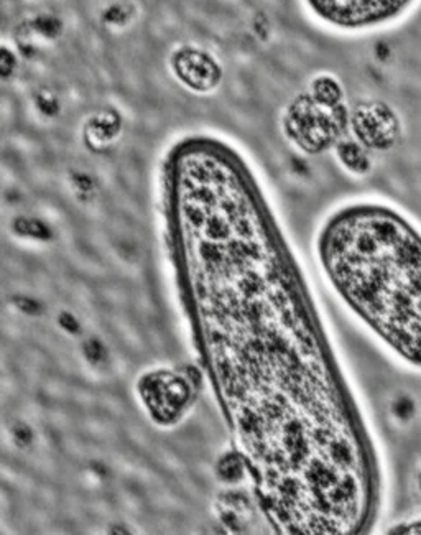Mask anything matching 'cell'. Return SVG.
I'll return each mask as SVG.
<instances>
[{
  "label": "cell",
  "mask_w": 421,
  "mask_h": 535,
  "mask_svg": "<svg viewBox=\"0 0 421 535\" xmlns=\"http://www.w3.org/2000/svg\"><path fill=\"white\" fill-rule=\"evenodd\" d=\"M175 71H177V76L183 81V84L193 88L194 91H198V74L196 73H199L207 91L214 88L221 78L219 68H217L214 60L209 58V55H204V53L196 50L183 51L178 55L177 60H175Z\"/></svg>",
  "instance_id": "52a82bcc"
},
{
  "label": "cell",
  "mask_w": 421,
  "mask_h": 535,
  "mask_svg": "<svg viewBox=\"0 0 421 535\" xmlns=\"http://www.w3.org/2000/svg\"><path fill=\"white\" fill-rule=\"evenodd\" d=\"M344 100H328L311 91L291 99L281 114V132L291 145L308 155H318L343 140L349 127Z\"/></svg>",
  "instance_id": "3957f363"
},
{
  "label": "cell",
  "mask_w": 421,
  "mask_h": 535,
  "mask_svg": "<svg viewBox=\"0 0 421 535\" xmlns=\"http://www.w3.org/2000/svg\"><path fill=\"white\" fill-rule=\"evenodd\" d=\"M137 394L147 414L158 425H175L189 409L194 388L178 370L158 368L147 370L137 380Z\"/></svg>",
  "instance_id": "5b68a950"
},
{
  "label": "cell",
  "mask_w": 421,
  "mask_h": 535,
  "mask_svg": "<svg viewBox=\"0 0 421 535\" xmlns=\"http://www.w3.org/2000/svg\"><path fill=\"white\" fill-rule=\"evenodd\" d=\"M349 129L367 150H385L398 139L400 120L387 104L364 100L349 113Z\"/></svg>",
  "instance_id": "8992f818"
},
{
  "label": "cell",
  "mask_w": 421,
  "mask_h": 535,
  "mask_svg": "<svg viewBox=\"0 0 421 535\" xmlns=\"http://www.w3.org/2000/svg\"><path fill=\"white\" fill-rule=\"evenodd\" d=\"M308 20L336 35L369 33L397 22L415 0H298Z\"/></svg>",
  "instance_id": "277c9868"
},
{
  "label": "cell",
  "mask_w": 421,
  "mask_h": 535,
  "mask_svg": "<svg viewBox=\"0 0 421 535\" xmlns=\"http://www.w3.org/2000/svg\"><path fill=\"white\" fill-rule=\"evenodd\" d=\"M365 150L367 148L362 147L357 140H339V144L336 145L339 160L353 172H365L369 168V157Z\"/></svg>",
  "instance_id": "ba28073f"
},
{
  "label": "cell",
  "mask_w": 421,
  "mask_h": 535,
  "mask_svg": "<svg viewBox=\"0 0 421 535\" xmlns=\"http://www.w3.org/2000/svg\"><path fill=\"white\" fill-rule=\"evenodd\" d=\"M160 201L184 318L265 516L286 534L364 532L374 450L254 162L219 132H183Z\"/></svg>",
  "instance_id": "6da1fadb"
},
{
  "label": "cell",
  "mask_w": 421,
  "mask_h": 535,
  "mask_svg": "<svg viewBox=\"0 0 421 535\" xmlns=\"http://www.w3.org/2000/svg\"><path fill=\"white\" fill-rule=\"evenodd\" d=\"M314 257L329 289L390 351L421 369V231L380 201L323 219Z\"/></svg>",
  "instance_id": "7a4b0ae2"
}]
</instances>
